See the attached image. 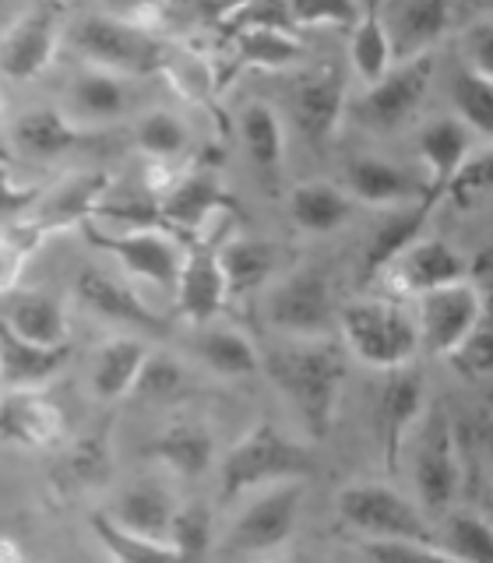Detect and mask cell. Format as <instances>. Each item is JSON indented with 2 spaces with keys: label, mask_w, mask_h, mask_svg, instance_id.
Instances as JSON below:
<instances>
[{
  "label": "cell",
  "mask_w": 493,
  "mask_h": 563,
  "mask_svg": "<svg viewBox=\"0 0 493 563\" xmlns=\"http://www.w3.org/2000/svg\"><path fill=\"white\" fill-rule=\"evenodd\" d=\"M445 360L454 366V374H458V377H465V380H472V384L490 377V369H493V339H490L486 317L465 334L462 342H458V345L448 352Z\"/></svg>",
  "instance_id": "46"
},
{
  "label": "cell",
  "mask_w": 493,
  "mask_h": 563,
  "mask_svg": "<svg viewBox=\"0 0 493 563\" xmlns=\"http://www.w3.org/2000/svg\"><path fill=\"white\" fill-rule=\"evenodd\" d=\"M138 148L145 152L152 163H169V158L184 155L190 145V131L180 117H173L169 110H152L138 120L134 128Z\"/></svg>",
  "instance_id": "42"
},
{
  "label": "cell",
  "mask_w": 493,
  "mask_h": 563,
  "mask_svg": "<svg viewBox=\"0 0 493 563\" xmlns=\"http://www.w3.org/2000/svg\"><path fill=\"white\" fill-rule=\"evenodd\" d=\"M0 158H8V163H11V152H8L4 145H0Z\"/></svg>",
  "instance_id": "55"
},
{
  "label": "cell",
  "mask_w": 493,
  "mask_h": 563,
  "mask_svg": "<svg viewBox=\"0 0 493 563\" xmlns=\"http://www.w3.org/2000/svg\"><path fill=\"white\" fill-rule=\"evenodd\" d=\"M110 194V176L106 173H75L61 180L50 194H40L35 201V216L29 219L40 233H53V229H70L88 219H96L99 205Z\"/></svg>",
  "instance_id": "20"
},
{
  "label": "cell",
  "mask_w": 493,
  "mask_h": 563,
  "mask_svg": "<svg viewBox=\"0 0 493 563\" xmlns=\"http://www.w3.org/2000/svg\"><path fill=\"white\" fill-rule=\"evenodd\" d=\"M187 391V374L184 366L176 363L166 352H149L145 363H141L138 377L131 384V395L141 398V401H155V405H166V401H176L184 398Z\"/></svg>",
  "instance_id": "43"
},
{
  "label": "cell",
  "mask_w": 493,
  "mask_h": 563,
  "mask_svg": "<svg viewBox=\"0 0 493 563\" xmlns=\"http://www.w3.org/2000/svg\"><path fill=\"white\" fill-rule=\"evenodd\" d=\"M173 292H176V307H180V313L190 324H211V317L226 310L229 292H226V278L219 268L216 246L190 240Z\"/></svg>",
  "instance_id": "18"
},
{
  "label": "cell",
  "mask_w": 493,
  "mask_h": 563,
  "mask_svg": "<svg viewBox=\"0 0 493 563\" xmlns=\"http://www.w3.org/2000/svg\"><path fill=\"white\" fill-rule=\"evenodd\" d=\"M465 57L472 70H480V75L493 78V25L490 22H475L465 35Z\"/></svg>",
  "instance_id": "51"
},
{
  "label": "cell",
  "mask_w": 493,
  "mask_h": 563,
  "mask_svg": "<svg viewBox=\"0 0 493 563\" xmlns=\"http://www.w3.org/2000/svg\"><path fill=\"white\" fill-rule=\"evenodd\" d=\"M229 35L233 32H246V29H275V32H296L293 29V18H289V8L286 0H246L240 4L233 14H229V22L222 25Z\"/></svg>",
  "instance_id": "49"
},
{
  "label": "cell",
  "mask_w": 493,
  "mask_h": 563,
  "mask_svg": "<svg viewBox=\"0 0 493 563\" xmlns=\"http://www.w3.org/2000/svg\"><path fill=\"white\" fill-rule=\"evenodd\" d=\"M198 360L219 377H254L261 369V352L237 328H205L194 339Z\"/></svg>",
  "instance_id": "31"
},
{
  "label": "cell",
  "mask_w": 493,
  "mask_h": 563,
  "mask_svg": "<svg viewBox=\"0 0 493 563\" xmlns=\"http://www.w3.org/2000/svg\"><path fill=\"white\" fill-rule=\"evenodd\" d=\"M269 324L289 339H325L331 331V282L325 268H299L264 299Z\"/></svg>",
  "instance_id": "6"
},
{
  "label": "cell",
  "mask_w": 493,
  "mask_h": 563,
  "mask_svg": "<svg viewBox=\"0 0 493 563\" xmlns=\"http://www.w3.org/2000/svg\"><path fill=\"white\" fill-rule=\"evenodd\" d=\"M70 106H75V113L85 120H113L128 110V88H123L120 75L92 67L75 78Z\"/></svg>",
  "instance_id": "37"
},
{
  "label": "cell",
  "mask_w": 493,
  "mask_h": 563,
  "mask_svg": "<svg viewBox=\"0 0 493 563\" xmlns=\"http://www.w3.org/2000/svg\"><path fill=\"white\" fill-rule=\"evenodd\" d=\"M40 187H18L11 184V173H8V158H0V225H11V222H22L29 211L40 201Z\"/></svg>",
  "instance_id": "50"
},
{
  "label": "cell",
  "mask_w": 493,
  "mask_h": 563,
  "mask_svg": "<svg viewBox=\"0 0 493 563\" xmlns=\"http://www.w3.org/2000/svg\"><path fill=\"white\" fill-rule=\"evenodd\" d=\"M173 497L155 483H138L131 486L128 493H120L117 507L110 515L123 525L131 528V532L145 536V539H166V528H169V518H173Z\"/></svg>",
  "instance_id": "34"
},
{
  "label": "cell",
  "mask_w": 493,
  "mask_h": 563,
  "mask_svg": "<svg viewBox=\"0 0 493 563\" xmlns=\"http://www.w3.org/2000/svg\"><path fill=\"white\" fill-rule=\"evenodd\" d=\"M261 369H269L272 384L304 419L307 433L314 440H325L349 377L346 345L328 334L325 339H296V345H282L261 356Z\"/></svg>",
  "instance_id": "1"
},
{
  "label": "cell",
  "mask_w": 493,
  "mask_h": 563,
  "mask_svg": "<svg viewBox=\"0 0 493 563\" xmlns=\"http://www.w3.org/2000/svg\"><path fill=\"white\" fill-rule=\"evenodd\" d=\"M0 556H4V560H18V556H22V550H18V542L0 536Z\"/></svg>",
  "instance_id": "54"
},
{
  "label": "cell",
  "mask_w": 493,
  "mask_h": 563,
  "mask_svg": "<svg viewBox=\"0 0 493 563\" xmlns=\"http://www.w3.org/2000/svg\"><path fill=\"white\" fill-rule=\"evenodd\" d=\"M451 99H454L458 120H462L475 137L493 134V78L465 67L451 85Z\"/></svg>",
  "instance_id": "41"
},
{
  "label": "cell",
  "mask_w": 493,
  "mask_h": 563,
  "mask_svg": "<svg viewBox=\"0 0 493 563\" xmlns=\"http://www.w3.org/2000/svg\"><path fill=\"white\" fill-rule=\"evenodd\" d=\"M349 60H352V70H357L366 88L377 85L387 75V67L395 64L392 43H387V32L381 22V0H366V8L360 11L357 25H352Z\"/></svg>",
  "instance_id": "32"
},
{
  "label": "cell",
  "mask_w": 493,
  "mask_h": 563,
  "mask_svg": "<svg viewBox=\"0 0 493 563\" xmlns=\"http://www.w3.org/2000/svg\"><path fill=\"white\" fill-rule=\"evenodd\" d=\"M4 321L11 331H18L29 342L40 345H64L70 339L67 328V310L61 299H53L46 292H18L11 296V307L4 313Z\"/></svg>",
  "instance_id": "30"
},
{
  "label": "cell",
  "mask_w": 493,
  "mask_h": 563,
  "mask_svg": "<svg viewBox=\"0 0 493 563\" xmlns=\"http://www.w3.org/2000/svg\"><path fill=\"white\" fill-rule=\"evenodd\" d=\"M240 134L246 155L254 158V166L261 173H275L282 166V155H286V131H282V120L269 102H251L240 113Z\"/></svg>",
  "instance_id": "35"
},
{
  "label": "cell",
  "mask_w": 493,
  "mask_h": 563,
  "mask_svg": "<svg viewBox=\"0 0 493 563\" xmlns=\"http://www.w3.org/2000/svg\"><path fill=\"white\" fill-rule=\"evenodd\" d=\"M275 261H278V246L269 243V240L243 236V240L226 243L219 251V268H222V278H226V292L229 296L258 292L264 282L272 278Z\"/></svg>",
  "instance_id": "29"
},
{
  "label": "cell",
  "mask_w": 493,
  "mask_h": 563,
  "mask_svg": "<svg viewBox=\"0 0 493 563\" xmlns=\"http://www.w3.org/2000/svg\"><path fill=\"white\" fill-rule=\"evenodd\" d=\"M381 398H377V448L381 465L387 475H395L402 465V451L409 444L413 430L423 419V405H427V377L413 363L384 369Z\"/></svg>",
  "instance_id": "9"
},
{
  "label": "cell",
  "mask_w": 493,
  "mask_h": 563,
  "mask_svg": "<svg viewBox=\"0 0 493 563\" xmlns=\"http://www.w3.org/2000/svg\"><path fill=\"white\" fill-rule=\"evenodd\" d=\"M293 113L296 128L310 145H325L331 134L339 131L342 113H346V75L339 67H317L314 75L299 81L293 92Z\"/></svg>",
  "instance_id": "19"
},
{
  "label": "cell",
  "mask_w": 493,
  "mask_h": 563,
  "mask_svg": "<svg viewBox=\"0 0 493 563\" xmlns=\"http://www.w3.org/2000/svg\"><path fill=\"white\" fill-rule=\"evenodd\" d=\"M70 46L81 57L110 75L149 78L163 75L166 46L155 40L152 29H141L131 22H120L113 14H85L70 29Z\"/></svg>",
  "instance_id": "3"
},
{
  "label": "cell",
  "mask_w": 493,
  "mask_h": 563,
  "mask_svg": "<svg viewBox=\"0 0 493 563\" xmlns=\"http://www.w3.org/2000/svg\"><path fill=\"white\" fill-rule=\"evenodd\" d=\"M0 120H4V99H0Z\"/></svg>",
  "instance_id": "56"
},
{
  "label": "cell",
  "mask_w": 493,
  "mask_h": 563,
  "mask_svg": "<svg viewBox=\"0 0 493 563\" xmlns=\"http://www.w3.org/2000/svg\"><path fill=\"white\" fill-rule=\"evenodd\" d=\"M472 152V131L458 117H440L430 120L419 134V155L427 163V198L434 205L445 201V187L451 173L465 163Z\"/></svg>",
  "instance_id": "23"
},
{
  "label": "cell",
  "mask_w": 493,
  "mask_h": 563,
  "mask_svg": "<svg viewBox=\"0 0 493 563\" xmlns=\"http://www.w3.org/2000/svg\"><path fill=\"white\" fill-rule=\"evenodd\" d=\"M346 184L352 201L363 205H409L427 194V184H416L402 166L377 155H360L346 166Z\"/></svg>",
  "instance_id": "24"
},
{
  "label": "cell",
  "mask_w": 493,
  "mask_h": 563,
  "mask_svg": "<svg viewBox=\"0 0 493 563\" xmlns=\"http://www.w3.org/2000/svg\"><path fill=\"white\" fill-rule=\"evenodd\" d=\"M106 14L141 29H152L158 22V14H163V0H106Z\"/></svg>",
  "instance_id": "52"
},
{
  "label": "cell",
  "mask_w": 493,
  "mask_h": 563,
  "mask_svg": "<svg viewBox=\"0 0 493 563\" xmlns=\"http://www.w3.org/2000/svg\"><path fill=\"white\" fill-rule=\"evenodd\" d=\"M465 272H469V261L458 257L454 246H448L445 240L416 236L409 246H402V251L384 264L374 282H384V286L398 296H423L437 286L465 278Z\"/></svg>",
  "instance_id": "14"
},
{
  "label": "cell",
  "mask_w": 493,
  "mask_h": 563,
  "mask_svg": "<svg viewBox=\"0 0 493 563\" xmlns=\"http://www.w3.org/2000/svg\"><path fill=\"white\" fill-rule=\"evenodd\" d=\"M233 57L240 67H258V70H282L293 67L304 57V46L296 43L293 32H275V29H246L233 32Z\"/></svg>",
  "instance_id": "36"
},
{
  "label": "cell",
  "mask_w": 493,
  "mask_h": 563,
  "mask_svg": "<svg viewBox=\"0 0 493 563\" xmlns=\"http://www.w3.org/2000/svg\"><path fill=\"white\" fill-rule=\"evenodd\" d=\"M293 29H352L360 18L357 0H286Z\"/></svg>",
  "instance_id": "45"
},
{
  "label": "cell",
  "mask_w": 493,
  "mask_h": 563,
  "mask_svg": "<svg viewBox=\"0 0 493 563\" xmlns=\"http://www.w3.org/2000/svg\"><path fill=\"white\" fill-rule=\"evenodd\" d=\"M419 299V342L427 345L434 356H448V352L465 339V334L483 321V289L472 286L469 278L448 282Z\"/></svg>",
  "instance_id": "10"
},
{
  "label": "cell",
  "mask_w": 493,
  "mask_h": 563,
  "mask_svg": "<svg viewBox=\"0 0 493 563\" xmlns=\"http://www.w3.org/2000/svg\"><path fill=\"white\" fill-rule=\"evenodd\" d=\"M149 356V345L138 339H113L106 342L92 360V395L102 401H117L131 395L141 363Z\"/></svg>",
  "instance_id": "33"
},
{
  "label": "cell",
  "mask_w": 493,
  "mask_h": 563,
  "mask_svg": "<svg viewBox=\"0 0 493 563\" xmlns=\"http://www.w3.org/2000/svg\"><path fill=\"white\" fill-rule=\"evenodd\" d=\"M335 507H339V518L363 536H402V539L437 542L430 521L423 518V510L384 483L346 486Z\"/></svg>",
  "instance_id": "5"
},
{
  "label": "cell",
  "mask_w": 493,
  "mask_h": 563,
  "mask_svg": "<svg viewBox=\"0 0 493 563\" xmlns=\"http://www.w3.org/2000/svg\"><path fill=\"white\" fill-rule=\"evenodd\" d=\"M43 240L46 236L29 219L4 225V233H0V292H11L18 286L29 257L40 251Z\"/></svg>",
  "instance_id": "44"
},
{
  "label": "cell",
  "mask_w": 493,
  "mask_h": 563,
  "mask_svg": "<svg viewBox=\"0 0 493 563\" xmlns=\"http://www.w3.org/2000/svg\"><path fill=\"white\" fill-rule=\"evenodd\" d=\"M187 4L194 8V14H198V22H205L211 29H222L229 22V14H233L240 4H246V0H187Z\"/></svg>",
  "instance_id": "53"
},
{
  "label": "cell",
  "mask_w": 493,
  "mask_h": 563,
  "mask_svg": "<svg viewBox=\"0 0 493 563\" xmlns=\"http://www.w3.org/2000/svg\"><path fill=\"white\" fill-rule=\"evenodd\" d=\"M445 550L454 560H472V563H490L493 560V528L490 521L472 507L445 510Z\"/></svg>",
  "instance_id": "38"
},
{
  "label": "cell",
  "mask_w": 493,
  "mask_h": 563,
  "mask_svg": "<svg viewBox=\"0 0 493 563\" xmlns=\"http://www.w3.org/2000/svg\"><path fill=\"white\" fill-rule=\"evenodd\" d=\"M451 0H392L381 14L392 57L409 60L416 53H430V46L451 29Z\"/></svg>",
  "instance_id": "17"
},
{
  "label": "cell",
  "mask_w": 493,
  "mask_h": 563,
  "mask_svg": "<svg viewBox=\"0 0 493 563\" xmlns=\"http://www.w3.org/2000/svg\"><path fill=\"white\" fill-rule=\"evenodd\" d=\"M81 229H85L88 243L99 246L106 254H113L131 275L155 282V286L166 292L176 289L184 254H180V243L169 240L166 233H155V229H138V233H102V229H96L92 219L81 222Z\"/></svg>",
  "instance_id": "13"
},
{
  "label": "cell",
  "mask_w": 493,
  "mask_h": 563,
  "mask_svg": "<svg viewBox=\"0 0 493 563\" xmlns=\"http://www.w3.org/2000/svg\"><path fill=\"white\" fill-rule=\"evenodd\" d=\"M14 141H18V148H25L29 155L53 158V155H64L70 148L85 145V141H92V134L75 128L57 106H40V110H29L18 117Z\"/></svg>",
  "instance_id": "28"
},
{
  "label": "cell",
  "mask_w": 493,
  "mask_h": 563,
  "mask_svg": "<svg viewBox=\"0 0 493 563\" xmlns=\"http://www.w3.org/2000/svg\"><path fill=\"white\" fill-rule=\"evenodd\" d=\"M360 553L366 560H445L451 563L448 550L440 542H419V539H402V536H363Z\"/></svg>",
  "instance_id": "48"
},
{
  "label": "cell",
  "mask_w": 493,
  "mask_h": 563,
  "mask_svg": "<svg viewBox=\"0 0 493 563\" xmlns=\"http://www.w3.org/2000/svg\"><path fill=\"white\" fill-rule=\"evenodd\" d=\"M430 81H434V53H416L409 60H395L377 85L366 88V96L357 102V113L377 131L398 128L427 99Z\"/></svg>",
  "instance_id": "12"
},
{
  "label": "cell",
  "mask_w": 493,
  "mask_h": 563,
  "mask_svg": "<svg viewBox=\"0 0 493 563\" xmlns=\"http://www.w3.org/2000/svg\"><path fill=\"white\" fill-rule=\"evenodd\" d=\"M70 360V342L40 345L22 339L0 317V391H40Z\"/></svg>",
  "instance_id": "16"
},
{
  "label": "cell",
  "mask_w": 493,
  "mask_h": 563,
  "mask_svg": "<svg viewBox=\"0 0 493 563\" xmlns=\"http://www.w3.org/2000/svg\"><path fill=\"white\" fill-rule=\"evenodd\" d=\"M434 208H437V205L427 198V194H423L419 201H409L405 208L392 211V216H387V219L377 225V233L370 236V243H366L360 278H363V282H374L377 272L402 251V246H409L416 236H423V225H427V219L434 216Z\"/></svg>",
  "instance_id": "26"
},
{
  "label": "cell",
  "mask_w": 493,
  "mask_h": 563,
  "mask_svg": "<svg viewBox=\"0 0 493 563\" xmlns=\"http://www.w3.org/2000/svg\"><path fill=\"white\" fill-rule=\"evenodd\" d=\"M490 176H493V163H490V152L480 155H465V163L451 173V180L445 187V198H451L458 208H472L486 198L490 190Z\"/></svg>",
  "instance_id": "47"
},
{
  "label": "cell",
  "mask_w": 493,
  "mask_h": 563,
  "mask_svg": "<svg viewBox=\"0 0 493 563\" xmlns=\"http://www.w3.org/2000/svg\"><path fill=\"white\" fill-rule=\"evenodd\" d=\"M211 536H216V521H211L208 504L194 500L184 507H173V518L166 528V542L173 545L176 560H201L211 553Z\"/></svg>",
  "instance_id": "39"
},
{
  "label": "cell",
  "mask_w": 493,
  "mask_h": 563,
  "mask_svg": "<svg viewBox=\"0 0 493 563\" xmlns=\"http://www.w3.org/2000/svg\"><path fill=\"white\" fill-rule=\"evenodd\" d=\"M226 208H237V201L229 198V190L219 184V176L208 169H194L187 176H176V184L166 194H158L155 216H158V225L194 240V233H198L216 211H226Z\"/></svg>",
  "instance_id": "15"
},
{
  "label": "cell",
  "mask_w": 493,
  "mask_h": 563,
  "mask_svg": "<svg viewBox=\"0 0 493 563\" xmlns=\"http://www.w3.org/2000/svg\"><path fill=\"white\" fill-rule=\"evenodd\" d=\"M299 500H304V479L272 483L261 497L243 510L229 528L226 550L240 556H261L275 553L278 545L293 539V528L299 518Z\"/></svg>",
  "instance_id": "8"
},
{
  "label": "cell",
  "mask_w": 493,
  "mask_h": 563,
  "mask_svg": "<svg viewBox=\"0 0 493 563\" xmlns=\"http://www.w3.org/2000/svg\"><path fill=\"white\" fill-rule=\"evenodd\" d=\"M413 479H416L423 510L434 518L451 510L454 497L462 493V457H458L454 427L440 409L430 412L427 422H423V433L416 440Z\"/></svg>",
  "instance_id": "7"
},
{
  "label": "cell",
  "mask_w": 493,
  "mask_h": 563,
  "mask_svg": "<svg viewBox=\"0 0 493 563\" xmlns=\"http://www.w3.org/2000/svg\"><path fill=\"white\" fill-rule=\"evenodd\" d=\"M61 18L64 8L57 0H40L29 8L0 40V75L11 81H32L40 78L57 57L61 46Z\"/></svg>",
  "instance_id": "11"
},
{
  "label": "cell",
  "mask_w": 493,
  "mask_h": 563,
  "mask_svg": "<svg viewBox=\"0 0 493 563\" xmlns=\"http://www.w3.org/2000/svg\"><path fill=\"white\" fill-rule=\"evenodd\" d=\"M346 349L374 369H395L413 363L419 349V328L409 313L392 303H349L339 313Z\"/></svg>",
  "instance_id": "4"
},
{
  "label": "cell",
  "mask_w": 493,
  "mask_h": 563,
  "mask_svg": "<svg viewBox=\"0 0 493 563\" xmlns=\"http://www.w3.org/2000/svg\"><path fill=\"white\" fill-rule=\"evenodd\" d=\"M75 296L85 310H92L106 321H117V324H131L141 331H166V321L158 317L155 310H149L141 303V296L123 286V282L102 275L96 268H85L75 282Z\"/></svg>",
  "instance_id": "22"
},
{
  "label": "cell",
  "mask_w": 493,
  "mask_h": 563,
  "mask_svg": "<svg viewBox=\"0 0 493 563\" xmlns=\"http://www.w3.org/2000/svg\"><path fill=\"white\" fill-rule=\"evenodd\" d=\"M145 454L155 457V462H163L166 468H173L180 479H201L211 468V462H216V437H211L205 422L184 419L158 433L145 448Z\"/></svg>",
  "instance_id": "25"
},
{
  "label": "cell",
  "mask_w": 493,
  "mask_h": 563,
  "mask_svg": "<svg viewBox=\"0 0 493 563\" xmlns=\"http://www.w3.org/2000/svg\"><path fill=\"white\" fill-rule=\"evenodd\" d=\"M352 208H357V201H352L346 190L325 180H307L289 194L293 222L304 229V233H317V236L342 229L352 216Z\"/></svg>",
  "instance_id": "27"
},
{
  "label": "cell",
  "mask_w": 493,
  "mask_h": 563,
  "mask_svg": "<svg viewBox=\"0 0 493 563\" xmlns=\"http://www.w3.org/2000/svg\"><path fill=\"white\" fill-rule=\"evenodd\" d=\"M92 532L99 536V542L110 550L113 560L123 563H145V560H176L173 545L166 539H145L123 528L113 515H92Z\"/></svg>",
  "instance_id": "40"
},
{
  "label": "cell",
  "mask_w": 493,
  "mask_h": 563,
  "mask_svg": "<svg viewBox=\"0 0 493 563\" xmlns=\"http://www.w3.org/2000/svg\"><path fill=\"white\" fill-rule=\"evenodd\" d=\"M64 437V412L40 391H4L0 398V440L22 448H53Z\"/></svg>",
  "instance_id": "21"
},
{
  "label": "cell",
  "mask_w": 493,
  "mask_h": 563,
  "mask_svg": "<svg viewBox=\"0 0 493 563\" xmlns=\"http://www.w3.org/2000/svg\"><path fill=\"white\" fill-rule=\"evenodd\" d=\"M314 454L289 440L272 419H258L233 448L226 451L219 465V497L222 504L237 500L240 493H251L272 483L307 479L314 475Z\"/></svg>",
  "instance_id": "2"
}]
</instances>
